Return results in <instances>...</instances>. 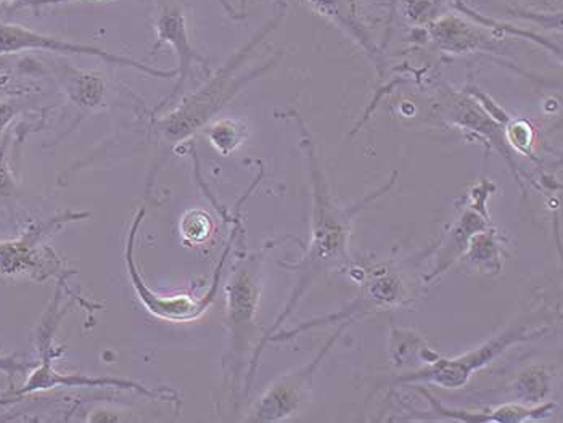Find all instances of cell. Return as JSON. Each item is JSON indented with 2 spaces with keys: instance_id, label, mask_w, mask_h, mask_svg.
I'll use <instances>...</instances> for the list:
<instances>
[{
  "instance_id": "cell-3",
  "label": "cell",
  "mask_w": 563,
  "mask_h": 423,
  "mask_svg": "<svg viewBox=\"0 0 563 423\" xmlns=\"http://www.w3.org/2000/svg\"><path fill=\"white\" fill-rule=\"evenodd\" d=\"M544 332L545 329L528 332L527 325L519 324L517 327L507 329L503 334L483 343L482 346L465 353V355L453 357V359L438 357V359L430 360L423 369L399 377L396 383H433L437 387L446 388V390H457V388L464 387L475 372L503 355L509 346L538 338Z\"/></svg>"
},
{
  "instance_id": "cell-17",
  "label": "cell",
  "mask_w": 563,
  "mask_h": 423,
  "mask_svg": "<svg viewBox=\"0 0 563 423\" xmlns=\"http://www.w3.org/2000/svg\"><path fill=\"white\" fill-rule=\"evenodd\" d=\"M15 189V179L12 178V172H10L9 165H7L5 155L0 152V199L12 197Z\"/></svg>"
},
{
  "instance_id": "cell-18",
  "label": "cell",
  "mask_w": 563,
  "mask_h": 423,
  "mask_svg": "<svg viewBox=\"0 0 563 423\" xmlns=\"http://www.w3.org/2000/svg\"><path fill=\"white\" fill-rule=\"evenodd\" d=\"M30 369V364L22 363V360L15 359V357L0 356V372L7 374V377H10V379L23 376Z\"/></svg>"
},
{
  "instance_id": "cell-12",
  "label": "cell",
  "mask_w": 563,
  "mask_h": 423,
  "mask_svg": "<svg viewBox=\"0 0 563 423\" xmlns=\"http://www.w3.org/2000/svg\"><path fill=\"white\" fill-rule=\"evenodd\" d=\"M472 199L475 201V208H468L461 220L454 225L453 231L450 234V242L446 246L441 249L440 266L434 269L432 277L438 274H443L448 269V266L453 265L457 261L459 256L468 248L472 238L479 232L488 231L489 223L488 216H486L485 208H478L477 210V197L472 193Z\"/></svg>"
},
{
  "instance_id": "cell-11",
  "label": "cell",
  "mask_w": 563,
  "mask_h": 423,
  "mask_svg": "<svg viewBox=\"0 0 563 423\" xmlns=\"http://www.w3.org/2000/svg\"><path fill=\"white\" fill-rule=\"evenodd\" d=\"M417 390L422 391L423 398L429 400L430 405H432V415L457 422L514 423L540 421V419L551 415V412L555 409L554 404H542L540 408H523V405L506 404L486 412L451 411V409L443 408L440 402L434 400L429 391H423L422 388H417Z\"/></svg>"
},
{
  "instance_id": "cell-14",
  "label": "cell",
  "mask_w": 563,
  "mask_h": 423,
  "mask_svg": "<svg viewBox=\"0 0 563 423\" xmlns=\"http://www.w3.org/2000/svg\"><path fill=\"white\" fill-rule=\"evenodd\" d=\"M246 137L245 124L235 120H221L208 130V138L219 154L228 156L238 151Z\"/></svg>"
},
{
  "instance_id": "cell-9",
  "label": "cell",
  "mask_w": 563,
  "mask_h": 423,
  "mask_svg": "<svg viewBox=\"0 0 563 423\" xmlns=\"http://www.w3.org/2000/svg\"><path fill=\"white\" fill-rule=\"evenodd\" d=\"M87 216H89L87 213L66 211L47 223L33 225L19 241L0 244V274L16 276V274L30 272L37 263V252H40L37 245L43 244L47 234H52L66 223L81 221Z\"/></svg>"
},
{
  "instance_id": "cell-15",
  "label": "cell",
  "mask_w": 563,
  "mask_h": 423,
  "mask_svg": "<svg viewBox=\"0 0 563 423\" xmlns=\"http://www.w3.org/2000/svg\"><path fill=\"white\" fill-rule=\"evenodd\" d=\"M211 229H213V224H211L210 216L198 210L187 213L183 218V223H180L183 237L190 244H201V242L207 241L210 237Z\"/></svg>"
},
{
  "instance_id": "cell-7",
  "label": "cell",
  "mask_w": 563,
  "mask_h": 423,
  "mask_svg": "<svg viewBox=\"0 0 563 423\" xmlns=\"http://www.w3.org/2000/svg\"><path fill=\"white\" fill-rule=\"evenodd\" d=\"M346 325L347 322H343L342 327L330 336L322 352L311 363L277 380L267 390V393L261 398L246 421L258 423L280 422L297 414L301 405L308 400L309 393H311L312 381H314L319 366L325 359L327 353L332 348L333 343L342 335Z\"/></svg>"
},
{
  "instance_id": "cell-22",
  "label": "cell",
  "mask_w": 563,
  "mask_h": 423,
  "mask_svg": "<svg viewBox=\"0 0 563 423\" xmlns=\"http://www.w3.org/2000/svg\"><path fill=\"white\" fill-rule=\"evenodd\" d=\"M0 2H3V3H15V2H19V0H0Z\"/></svg>"
},
{
  "instance_id": "cell-19",
  "label": "cell",
  "mask_w": 563,
  "mask_h": 423,
  "mask_svg": "<svg viewBox=\"0 0 563 423\" xmlns=\"http://www.w3.org/2000/svg\"><path fill=\"white\" fill-rule=\"evenodd\" d=\"M509 133L514 134V145H517L519 151L528 152V145L531 144L530 126L525 121H519V123H512Z\"/></svg>"
},
{
  "instance_id": "cell-20",
  "label": "cell",
  "mask_w": 563,
  "mask_h": 423,
  "mask_svg": "<svg viewBox=\"0 0 563 423\" xmlns=\"http://www.w3.org/2000/svg\"><path fill=\"white\" fill-rule=\"evenodd\" d=\"M79 2V0H19L13 3L15 9H31L34 12L45 9V7L64 5V3ZM100 2H109V0H100Z\"/></svg>"
},
{
  "instance_id": "cell-10",
  "label": "cell",
  "mask_w": 563,
  "mask_h": 423,
  "mask_svg": "<svg viewBox=\"0 0 563 423\" xmlns=\"http://www.w3.org/2000/svg\"><path fill=\"white\" fill-rule=\"evenodd\" d=\"M229 321L234 335L235 349L245 352L249 345L250 331L253 329L256 303H258V286L249 269L239 270L228 286Z\"/></svg>"
},
{
  "instance_id": "cell-21",
  "label": "cell",
  "mask_w": 563,
  "mask_h": 423,
  "mask_svg": "<svg viewBox=\"0 0 563 423\" xmlns=\"http://www.w3.org/2000/svg\"><path fill=\"white\" fill-rule=\"evenodd\" d=\"M19 114V107L12 102H0V134L9 126L10 121Z\"/></svg>"
},
{
  "instance_id": "cell-1",
  "label": "cell",
  "mask_w": 563,
  "mask_h": 423,
  "mask_svg": "<svg viewBox=\"0 0 563 423\" xmlns=\"http://www.w3.org/2000/svg\"><path fill=\"white\" fill-rule=\"evenodd\" d=\"M309 159H311V175L312 187H314V213H312V237L309 242L308 253L300 265H297L298 270V286L294 294L290 297L285 310L282 311L277 321L274 322L273 327L267 332V336L274 334L277 329L287 321L288 315L294 312L297 304L300 303L301 297L306 290L311 287V283L318 279L319 276L325 272L327 269L335 268L340 263H345L347 259V241H350L351 224H353L354 216L361 210L367 207L372 200H377L380 193L387 192L390 189L393 180L380 192L374 193L368 197L363 203L356 207L343 210L339 204L333 203L330 197L329 189L324 180V175L319 171V162L316 158L314 151L309 145ZM264 336V338H267Z\"/></svg>"
},
{
  "instance_id": "cell-5",
  "label": "cell",
  "mask_w": 563,
  "mask_h": 423,
  "mask_svg": "<svg viewBox=\"0 0 563 423\" xmlns=\"http://www.w3.org/2000/svg\"><path fill=\"white\" fill-rule=\"evenodd\" d=\"M19 52H55L62 55H87V57L100 58L107 64L117 65L121 68H134L153 78L173 79L177 78L176 69H158L148 67L147 64L134 60L124 55L110 54L103 48L93 47L79 43H69L60 37L48 36L37 33L22 24L0 22V55L19 54Z\"/></svg>"
},
{
  "instance_id": "cell-2",
  "label": "cell",
  "mask_w": 563,
  "mask_h": 423,
  "mask_svg": "<svg viewBox=\"0 0 563 423\" xmlns=\"http://www.w3.org/2000/svg\"><path fill=\"white\" fill-rule=\"evenodd\" d=\"M279 20L280 16H277L273 22L263 26V30L249 44L243 45L238 54L232 55L231 60L224 67L219 68L214 73L213 78L203 88L198 89L197 92L189 93L177 109H174L166 116L159 118L155 124L156 133L162 135V138H165V142L172 145L186 141L190 135L203 130L217 116L219 110L224 109L250 81L267 71L273 62L255 69V71H250L249 75H240L239 73L246 58L255 51L256 45L261 43V40L267 33H271L277 26Z\"/></svg>"
},
{
  "instance_id": "cell-13",
  "label": "cell",
  "mask_w": 563,
  "mask_h": 423,
  "mask_svg": "<svg viewBox=\"0 0 563 423\" xmlns=\"http://www.w3.org/2000/svg\"><path fill=\"white\" fill-rule=\"evenodd\" d=\"M62 78H64L62 81H64L69 99L78 103L79 107H97L102 102L106 88H103L102 79L97 76L66 68Z\"/></svg>"
},
{
  "instance_id": "cell-4",
  "label": "cell",
  "mask_w": 563,
  "mask_h": 423,
  "mask_svg": "<svg viewBox=\"0 0 563 423\" xmlns=\"http://www.w3.org/2000/svg\"><path fill=\"white\" fill-rule=\"evenodd\" d=\"M145 210L142 208L137 214H135L134 223L130 229V235L126 241V252H124V261H126L128 276L132 287H134L135 294H137L139 301L142 307L145 308L152 315H155L159 321L177 322V324H186V322L197 321L198 318L207 312L208 308L213 303L217 298V291L219 287V280H221L222 266H224L225 259L229 256V249L234 244L235 234L238 231L232 232L231 241H229L228 248H225L224 255H222L221 261H219L217 274H214L213 283L203 297H190V294H176V297H166V294H158L156 291L148 289L147 283L142 279L139 274L137 265L134 261V246L135 237H137L139 227H141L142 221H144Z\"/></svg>"
},
{
  "instance_id": "cell-16",
  "label": "cell",
  "mask_w": 563,
  "mask_h": 423,
  "mask_svg": "<svg viewBox=\"0 0 563 423\" xmlns=\"http://www.w3.org/2000/svg\"><path fill=\"white\" fill-rule=\"evenodd\" d=\"M443 0H406V13L417 23H426L437 16Z\"/></svg>"
},
{
  "instance_id": "cell-8",
  "label": "cell",
  "mask_w": 563,
  "mask_h": 423,
  "mask_svg": "<svg viewBox=\"0 0 563 423\" xmlns=\"http://www.w3.org/2000/svg\"><path fill=\"white\" fill-rule=\"evenodd\" d=\"M155 3L156 44L152 52L155 54L162 45L168 44L172 45L177 58H179L176 86H174L173 92L156 107L155 112H159L169 100H173L177 93H180L187 79H189L194 62L203 65L207 71H210V68H208L207 58L201 57L196 48L192 47V44H190L183 0H155Z\"/></svg>"
},
{
  "instance_id": "cell-6",
  "label": "cell",
  "mask_w": 563,
  "mask_h": 423,
  "mask_svg": "<svg viewBox=\"0 0 563 423\" xmlns=\"http://www.w3.org/2000/svg\"><path fill=\"white\" fill-rule=\"evenodd\" d=\"M43 360L40 366L34 367L27 376L26 381L22 387L16 390L5 391L0 393V408L2 405L13 404L20 402L31 394L41 393V391L54 390V388H118V390H132L139 391L147 398H163V400H173L176 394L174 391L168 390H151L137 381L123 380V379H96V377L79 376V374H64L58 372L52 363L51 343L45 342L43 349H41Z\"/></svg>"
}]
</instances>
